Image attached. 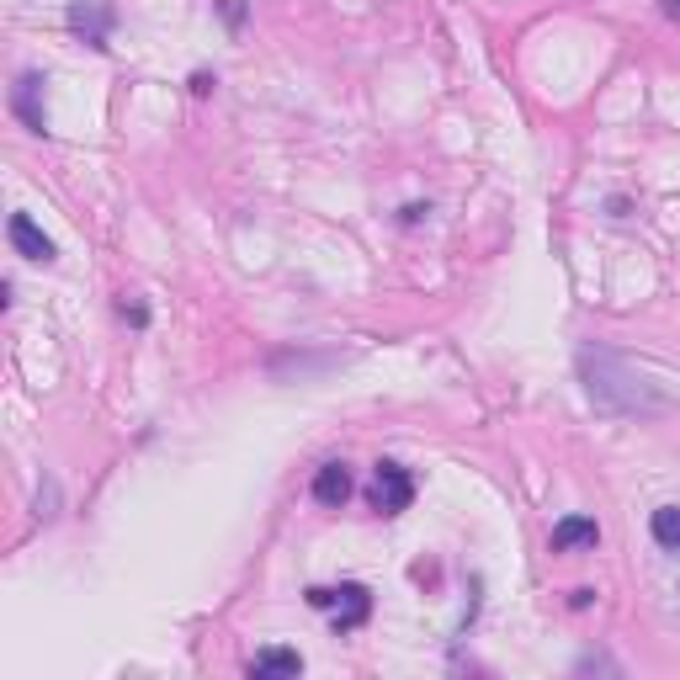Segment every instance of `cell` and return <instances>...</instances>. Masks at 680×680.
Listing matches in <instances>:
<instances>
[{"label": "cell", "mask_w": 680, "mask_h": 680, "mask_svg": "<svg viewBox=\"0 0 680 680\" xmlns=\"http://www.w3.org/2000/svg\"><path fill=\"white\" fill-rule=\"evenodd\" d=\"M580 383H585V394L595 410H606V415H665L670 410V399L659 394V383L654 378H643V372L633 362H622L617 351H606V346H585L580 351Z\"/></svg>", "instance_id": "cell-1"}, {"label": "cell", "mask_w": 680, "mask_h": 680, "mask_svg": "<svg viewBox=\"0 0 680 680\" xmlns=\"http://www.w3.org/2000/svg\"><path fill=\"white\" fill-rule=\"evenodd\" d=\"M367 500H372V510H378V516H399V510H410V500H415L410 468H404V463H378Z\"/></svg>", "instance_id": "cell-2"}, {"label": "cell", "mask_w": 680, "mask_h": 680, "mask_svg": "<svg viewBox=\"0 0 680 680\" xmlns=\"http://www.w3.org/2000/svg\"><path fill=\"white\" fill-rule=\"evenodd\" d=\"M70 27L80 32L91 48H107V32H112V6L107 0H75L70 6Z\"/></svg>", "instance_id": "cell-3"}, {"label": "cell", "mask_w": 680, "mask_h": 680, "mask_svg": "<svg viewBox=\"0 0 680 680\" xmlns=\"http://www.w3.org/2000/svg\"><path fill=\"white\" fill-rule=\"evenodd\" d=\"M6 234H11V250L22 255V261H54V240H48V234L32 224L27 213H11V224H6Z\"/></svg>", "instance_id": "cell-4"}, {"label": "cell", "mask_w": 680, "mask_h": 680, "mask_svg": "<svg viewBox=\"0 0 680 680\" xmlns=\"http://www.w3.org/2000/svg\"><path fill=\"white\" fill-rule=\"evenodd\" d=\"M330 611H335V617H330L335 633H356V627L372 617V595H367V585H340Z\"/></svg>", "instance_id": "cell-5"}, {"label": "cell", "mask_w": 680, "mask_h": 680, "mask_svg": "<svg viewBox=\"0 0 680 680\" xmlns=\"http://www.w3.org/2000/svg\"><path fill=\"white\" fill-rule=\"evenodd\" d=\"M351 489H356V479H351V468L346 463H325L314 473V500L325 505V510H340L351 500Z\"/></svg>", "instance_id": "cell-6"}, {"label": "cell", "mask_w": 680, "mask_h": 680, "mask_svg": "<svg viewBox=\"0 0 680 680\" xmlns=\"http://www.w3.org/2000/svg\"><path fill=\"white\" fill-rule=\"evenodd\" d=\"M553 553H580V548H595L601 542V526H595V516H564L553 526Z\"/></svg>", "instance_id": "cell-7"}, {"label": "cell", "mask_w": 680, "mask_h": 680, "mask_svg": "<svg viewBox=\"0 0 680 680\" xmlns=\"http://www.w3.org/2000/svg\"><path fill=\"white\" fill-rule=\"evenodd\" d=\"M38 91H43V75H22L16 80V96H11V107L22 112V123L32 133H43V107H38Z\"/></svg>", "instance_id": "cell-8"}, {"label": "cell", "mask_w": 680, "mask_h": 680, "mask_svg": "<svg viewBox=\"0 0 680 680\" xmlns=\"http://www.w3.org/2000/svg\"><path fill=\"white\" fill-rule=\"evenodd\" d=\"M250 675H303V654L298 649H261L250 659Z\"/></svg>", "instance_id": "cell-9"}, {"label": "cell", "mask_w": 680, "mask_h": 680, "mask_svg": "<svg viewBox=\"0 0 680 680\" xmlns=\"http://www.w3.org/2000/svg\"><path fill=\"white\" fill-rule=\"evenodd\" d=\"M649 532L665 553H680V505H659L649 516Z\"/></svg>", "instance_id": "cell-10"}, {"label": "cell", "mask_w": 680, "mask_h": 680, "mask_svg": "<svg viewBox=\"0 0 680 680\" xmlns=\"http://www.w3.org/2000/svg\"><path fill=\"white\" fill-rule=\"evenodd\" d=\"M218 11H224V22H229V27H240V22H245V6H240V0H218Z\"/></svg>", "instance_id": "cell-11"}, {"label": "cell", "mask_w": 680, "mask_h": 680, "mask_svg": "<svg viewBox=\"0 0 680 680\" xmlns=\"http://www.w3.org/2000/svg\"><path fill=\"white\" fill-rule=\"evenodd\" d=\"M580 670L590 675V670H617V665H611V659H606V654H585V659H580Z\"/></svg>", "instance_id": "cell-12"}, {"label": "cell", "mask_w": 680, "mask_h": 680, "mask_svg": "<svg viewBox=\"0 0 680 680\" xmlns=\"http://www.w3.org/2000/svg\"><path fill=\"white\" fill-rule=\"evenodd\" d=\"M123 319H128V325H139V330H144V325H149V309H139V303L128 309V303H123Z\"/></svg>", "instance_id": "cell-13"}, {"label": "cell", "mask_w": 680, "mask_h": 680, "mask_svg": "<svg viewBox=\"0 0 680 680\" xmlns=\"http://www.w3.org/2000/svg\"><path fill=\"white\" fill-rule=\"evenodd\" d=\"M213 91V75H192V96H208Z\"/></svg>", "instance_id": "cell-14"}, {"label": "cell", "mask_w": 680, "mask_h": 680, "mask_svg": "<svg viewBox=\"0 0 680 680\" xmlns=\"http://www.w3.org/2000/svg\"><path fill=\"white\" fill-rule=\"evenodd\" d=\"M665 11H670V16H680V0H665Z\"/></svg>", "instance_id": "cell-15"}]
</instances>
